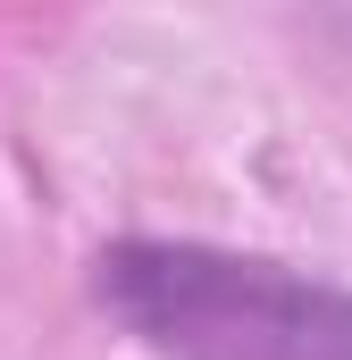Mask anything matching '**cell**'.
Here are the masks:
<instances>
[{
	"label": "cell",
	"mask_w": 352,
	"mask_h": 360,
	"mask_svg": "<svg viewBox=\"0 0 352 360\" xmlns=\"http://www.w3.org/2000/svg\"><path fill=\"white\" fill-rule=\"evenodd\" d=\"M101 302L160 360H352V285L218 243H118Z\"/></svg>",
	"instance_id": "obj_1"
}]
</instances>
